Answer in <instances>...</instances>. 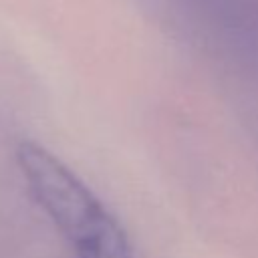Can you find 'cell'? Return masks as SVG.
<instances>
[{
    "mask_svg": "<svg viewBox=\"0 0 258 258\" xmlns=\"http://www.w3.org/2000/svg\"><path fill=\"white\" fill-rule=\"evenodd\" d=\"M16 161L36 204L73 246L109 216L89 185L42 145L30 139L20 141Z\"/></svg>",
    "mask_w": 258,
    "mask_h": 258,
    "instance_id": "1",
    "label": "cell"
},
{
    "mask_svg": "<svg viewBox=\"0 0 258 258\" xmlns=\"http://www.w3.org/2000/svg\"><path fill=\"white\" fill-rule=\"evenodd\" d=\"M75 252L77 258H133L129 240L111 214L87 238L75 244Z\"/></svg>",
    "mask_w": 258,
    "mask_h": 258,
    "instance_id": "2",
    "label": "cell"
}]
</instances>
